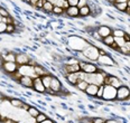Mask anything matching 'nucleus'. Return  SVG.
<instances>
[{
  "label": "nucleus",
  "instance_id": "1",
  "mask_svg": "<svg viewBox=\"0 0 130 123\" xmlns=\"http://www.w3.org/2000/svg\"><path fill=\"white\" fill-rule=\"evenodd\" d=\"M82 54L84 57H86L90 60H98V58L100 56V48L95 47L94 45H89L82 52Z\"/></svg>",
  "mask_w": 130,
  "mask_h": 123
},
{
  "label": "nucleus",
  "instance_id": "2",
  "mask_svg": "<svg viewBox=\"0 0 130 123\" xmlns=\"http://www.w3.org/2000/svg\"><path fill=\"white\" fill-rule=\"evenodd\" d=\"M102 98L105 101L117 100V89L111 86V85H104V91H103Z\"/></svg>",
  "mask_w": 130,
  "mask_h": 123
},
{
  "label": "nucleus",
  "instance_id": "3",
  "mask_svg": "<svg viewBox=\"0 0 130 123\" xmlns=\"http://www.w3.org/2000/svg\"><path fill=\"white\" fill-rule=\"evenodd\" d=\"M18 72L20 73V75H21V76H30V77H32V78L37 77V76H36V74H35L34 65H30V64L18 66Z\"/></svg>",
  "mask_w": 130,
  "mask_h": 123
},
{
  "label": "nucleus",
  "instance_id": "4",
  "mask_svg": "<svg viewBox=\"0 0 130 123\" xmlns=\"http://www.w3.org/2000/svg\"><path fill=\"white\" fill-rule=\"evenodd\" d=\"M78 65H80L81 71L84 72V73L93 74V73H96V72H99V68H98V66L95 65V64H93V63H88V62L80 60Z\"/></svg>",
  "mask_w": 130,
  "mask_h": 123
},
{
  "label": "nucleus",
  "instance_id": "5",
  "mask_svg": "<svg viewBox=\"0 0 130 123\" xmlns=\"http://www.w3.org/2000/svg\"><path fill=\"white\" fill-rule=\"evenodd\" d=\"M130 97V89L126 85H121L117 89V100L119 101H126Z\"/></svg>",
  "mask_w": 130,
  "mask_h": 123
},
{
  "label": "nucleus",
  "instance_id": "6",
  "mask_svg": "<svg viewBox=\"0 0 130 123\" xmlns=\"http://www.w3.org/2000/svg\"><path fill=\"white\" fill-rule=\"evenodd\" d=\"M96 62L99 64H101V65H104V66H116L117 65V63L115 62V59H113L112 57H110L108 54L100 55Z\"/></svg>",
  "mask_w": 130,
  "mask_h": 123
},
{
  "label": "nucleus",
  "instance_id": "7",
  "mask_svg": "<svg viewBox=\"0 0 130 123\" xmlns=\"http://www.w3.org/2000/svg\"><path fill=\"white\" fill-rule=\"evenodd\" d=\"M2 69H4V72L11 75L18 71V64L16 62H5L4 65H2Z\"/></svg>",
  "mask_w": 130,
  "mask_h": 123
},
{
  "label": "nucleus",
  "instance_id": "8",
  "mask_svg": "<svg viewBox=\"0 0 130 123\" xmlns=\"http://www.w3.org/2000/svg\"><path fill=\"white\" fill-rule=\"evenodd\" d=\"M16 63L18 64V66L30 64V57L25 53H18L16 54Z\"/></svg>",
  "mask_w": 130,
  "mask_h": 123
},
{
  "label": "nucleus",
  "instance_id": "9",
  "mask_svg": "<svg viewBox=\"0 0 130 123\" xmlns=\"http://www.w3.org/2000/svg\"><path fill=\"white\" fill-rule=\"evenodd\" d=\"M32 89H34L36 92L38 93H45L46 92V87L44 86V84H43L42 82V78L40 77H35L34 78V85H32Z\"/></svg>",
  "mask_w": 130,
  "mask_h": 123
},
{
  "label": "nucleus",
  "instance_id": "10",
  "mask_svg": "<svg viewBox=\"0 0 130 123\" xmlns=\"http://www.w3.org/2000/svg\"><path fill=\"white\" fill-rule=\"evenodd\" d=\"M50 89H52L54 92L56 93V94H59V92L62 91L63 86H62V83H61V81H59L57 77L53 76L52 82H51V87H50Z\"/></svg>",
  "mask_w": 130,
  "mask_h": 123
},
{
  "label": "nucleus",
  "instance_id": "11",
  "mask_svg": "<svg viewBox=\"0 0 130 123\" xmlns=\"http://www.w3.org/2000/svg\"><path fill=\"white\" fill-rule=\"evenodd\" d=\"M19 83L25 87L32 89V85H34V78L30 77V76H21L19 78Z\"/></svg>",
  "mask_w": 130,
  "mask_h": 123
},
{
  "label": "nucleus",
  "instance_id": "12",
  "mask_svg": "<svg viewBox=\"0 0 130 123\" xmlns=\"http://www.w3.org/2000/svg\"><path fill=\"white\" fill-rule=\"evenodd\" d=\"M96 31L99 33V35L102 37V38L109 36V35H112V29L110 27H108V26H100Z\"/></svg>",
  "mask_w": 130,
  "mask_h": 123
},
{
  "label": "nucleus",
  "instance_id": "13",
  "mask_svg": "<svg viewBox=\"0 0 130 123\" xmlns=\"http://www.w3.org/2000/svg\"><path fill=\"white\" fill-rule=\"evenodd\" d=\"M66 79L70 84H72L73 86L77 84V82L80 81V77H78V72L77 73H70V74H66Z\"/></svg>",
  "mask_w": 130,
  "mask_h": 123
},
{
  "label": "nucleus",
  "instance_id": "14",
  "mask_svg": "<svg viewBox=\"0 0 130 123\" xmlns=\"http://www.w3.org/2000/svg\"><path fill=\"white\" fill-rule=\"evenodd\" d=\"M98 90H99V85H96V84H89L84 92L89 96H96Z\"/></svg>",
  "mask_w": 130,
  "mask_h": 123
},
{
  "label": "nucleus",
  "instance_id": "15",
  "mask_svg": "<svg viewBox=\"0 0 130 123\" xmlns=\"http://www.w3.org/2000/svg\"><path fill=\"white\" fill-rule=\"evenodd\" d=\"M64 71H65V75H66V74L70 73H77V72L81 71V68L78 64H74V65H65Z\"/></svg>",
  "mask_w": 130,
  "mask_h": 123
},
{
  "label": "nucleus",
  "instance_id": "16",
  "mask_svg": "<svg viewBox=\"0 0 130 123\" xmlns=\"http://www.w3.org/2000/svg\"><path fill=\"white\" fill-rule=\"evenodd\" d=\"M65 14L69 16V17H77V16H80V9H78L77 7L70 6L65 10Z\"/></svg>",
  "mask_w": 130,
  "mask_h": 123
},
{
  "label": "nucleus",
  "instance_id": "17",
  "mask_svg": "<svg viewBox=\"0 0 130 123\" xmlns=\"http://www.w3.org/2000/svg\"><path fill=\"white\" fill-rule=\"evenodd\" d=\"M34 69H35V74H36V76H38V77H42L44 75L50 74L45 68H43L42 66H39V65H34Z\"/></svg>",
  "mask_w": 130,
  "mask_h": 123
},
{
  "label": "nucleus",
  "instance_id": "18",
  "mask_svg": "<svg viewBox=\"0 0 130 123\" xmlns=\"http://www.w3.org/2000/svg\"><path fill=\"white\" fill-rule=\"evenodd\" d=\"M40 78H42V82H43V84H44V86L46 87V89H50V87H51V82H52L53 76L51 75V74H47V75L42 76Z\"/></svg>",
  "mask_w": 130,
  "mask_h": 123
},
{
  "label": "nucleus",
  "instance_id": "19",
  "mask_svg": "<svg viewBox=\"0 0 130 123\" xmlns=\"http://www.w3.org/2000/svg\"><path fill=\"white\" fill-rule=\"evenodd\" d=\"M90 15H91V9H90V7H89V5L80 8V16H82V17H88V16H90Z\"/></svg>",
  "mask_w": 130,
  "mask_h": 123
},
{
  "label": "nucleus",
  "instance_id": "20",
  "mask_svg": "<svg viewBox=\"0 0 130 123\" xmlns=\"http://www.w3.org/2000/svg\"><path fill=\"white\" fill-rule=\"evenodd\" d=\"M5 62H16V54L13 53H6V54L2 55Z\"/></svg>",
  "mask_w": 130,
  "mask_h": 123
},
{
  "label": "nucleus",
  "instance_id": "21",
  "mask_svg": "<svg viewBox=\"0 0 130 123\" xmlns=\"http://www.w3.org/2000/svg\"><path fill=\"white\" fill-rule=\"evenodd\" d=\"M9 103H10V105L16 109H21V106H23V104H24L20 100H18V98H11V100L9 101Z\"/></svg>",
  "mask_w": 130,
  "mask_h": 123
},
{
  "label": "nucleus",
  "instance_id": "22",
  "mask_svg": "<svg viewBox=\"0 0 130 123\" xmlns=\"http://www.w3.org/2000/svg\"><path fill=\"white\" fill-rule=\"evenodd\" d=\"M88 85H89V83L86 82V81L80 79V81L77 82V84L75 85V86H76V89H78L80 91H85V90H86V87H88Z\"/></svg>",
  "mask_w": 130,
  "mask_h": 123
},
{
  "label": "nucleus",
  "instance_id": "23",
  "mask_svg": "<svg viewBox=\"0 0 130 123\" xmlns=\"http://www.w3.org/2000/svg\"><path fill=\"white\" fill-rule=\"evenodd\" d=\"M102 43H103L104 45H107V46L110 47V45L115 43V37H113L112 35H109V36H107V37H104V38H102Z\"/></svg>",
  "mask_w": 130,
  "mask_h": 123
},
{
  "label": "nucleus",
  "instance_id": "24",
  "mask_svg": "<svg viewBox=\"0 0 130 123\" xmlns=\"http://www.w3.org/2000/svg\"><path fill=\"white\" fill-rule=\"evenodd\" d=\"M53 8H54V5L45 0V2H44V5H43L42 9L44 10V11H46V12H53Z\"/></svg>",
  "mask_w": 130,
  "mask_h": 123
},
{
  "label": "nucleus",
  "instance_id": "25",
  "mask_svg": "<svg viewBox=\"0 0 130 123\" xmlns=\"http://www.w3.org/2000/svg\"><path fill=\"white\" fill-rule=\"evenodd\" d=\"M27 112H28V114H29V116H30V117H36L40 113V112L38 111V109H36L35 106H30Z\"/></svg>",
  "mask_w": 130,
  "mask_h": 123
},
{
  "label": "nucleus",
  "instance_id": "26",
  "mask_svg": "<svg viewBox=\"0 0 130 123\" xmlns=\"http://www.w3.org/2000/svg\"><path fill=\"white\" fill-rule=\"evenodd\" d=\"M113 5H115L118 10L123 11V12H126L127 8H128V2H123V4H113Z\"/></svg>",
  "mask_w": 130,
  "mask_h": 123
},
{
  "label": "nucleus",
  "instance_id": "27",
  "mask_svg": "<svg viewBox=\"0 0 130 123\" xmlns=\"http://www.w3.org/2000/svg\"><path fill=\"white\" fill-rule=\"evenodd\" d=\"M113 37H115V36H113ZM115 43L118 45V47L120 48V47L124 46V43H126V40H124L123 37H115Z\"/></svg>",
  "mask_w": 130,
  "mask_h": 123
},
{
  "label": "nucleus",
  "instance_id": "28",
  "mask_svg": "<svg viewBox=\"0 0 130 123\" xmlns=\"http://www.w3.org/2000/svg\"><path fill=\"white\" fill-rule=\"evenodd\" d=\"M47 119H48L47 115H46V114H44V113H39L38 115L35 117V120H36V122H37V123H40V122L45 121V120H47Z\"/></svg>",
  "mask_w": 130,
  "mask_h": 123
},
{
  "label": "nucleus",
  "instance_id": "29",
  "mask_svg": "<svg viewBox=\"0 0 130 123\" xmlns=\"http://www.w3.org/2000/svg\"><path fill=\"white\" fill-rule=\"evenodd\" d=\"M78 63H80V60L77 58H69L67 60L64 62L65 65H74V64H78Z\"/></svg>",
  "mask_w": 130,
  "mask_h": 123
},
{
  "label": "nucleus",
  "instance_id": "30",
  "mask_svg": "<svg viewBox=\"0 0 130 123\" xmlns=\"http://www.w3.org/2000/svg\"><path fill=\"white\" fill-rule=\"evenodd\" d=\"M64 11L65 10L63 8H61L58 6H54L53 8V14H55V15H62V14H64Z\"/></svg>",
  "mask_w": 130,
  "mask_h": 123
},
{
  "label": "nucleus",
  "instance_id": "31",
  "mask_svg": "<svg viewBox=\"0 0 130 123\" xmlns=\"http://www.w3.org/2000/svg\"><path fill=\"white\" fill-rule=\"evenodd\" d=\"M124 35H126V33L123 30H119V29H116L112 31V36L115 37H124Z\"/></svg>",
  "mask_w": 130,
  "mask_h": 123
},
{
  "label": "nucleus",
  "instance_id": "32",
  "mask_svg": "<svg viewBox=\"0 0 130 123\" xmlns=\"http://www.w3.org/2000/svg\"><path fill=\"white\" fill-rule=\"evenodd\" d=\"M103 91H104V84H102V85H100L99 90H98V93H96L98 98H102V96H103Z\"/></svg>",
  "mask_w": 130,
  "mask_h": 123
},
{
  "label": "nucleus",
  "instance_id": "33",
  "mask_svg": "<svg viewBox=\"0 0 130 123\" xmlns=\"http://www.w3.org/2000/svg\"><path fill=\"white\" fill-rule=\"evenodd\" d=\"M118 52H120L121 54H123V55H130V50L128 49V48H126L124 46H122V47L119 48Z\"/></svg>",
  "mask_w": 130,
  "mask_h": 123
},
{
  "label": "nucleus",
  "instance_id": "34",
  "mask_svg": "<svg viewBox=\"0 0 130 123\" xmlns=\"http://www.w3.org/2000/svg\"><path fill=\"white\" fill-rule=\"evenodd\" d=\"M8 16H9V12H8V10H6L5 8L0 7V17H8Z\"/></svg>",
  "mask_w": 130,
  "mask_h": 123
},
{
  "label": "nucleus",
  "instance_id": "35",
  "mask_svg": "<svg viewBox=\"0 0 130 123\" xmlns=\"http://www.w3.org/2000/svg\"><path fill=\"white\" fill-rule=\"evenodd\" d=\"M15 29H16V26H15V25H7L6 33L11 34V33H13V31H15Z\"/></svg>",
  "mask_w": 130,
  "mask_h": 123
},
{
  "label": "nucleus",
  "instance_id": "36",
  "mask_svg": "<svg viewBox=\"0 0 130 123\" xmlns=\"http://www.w3.org/2000/svg\"><path fill=\"white\" fill-rule=\"evenodd\" d=\"M88 0H78V4H77V8L80 9V8L84 7V6H88Z\"/></svg>",
  "mask_w": 130,
  "mask_h": 123
},
{
  "label": "nucleus",
  "instance_id": "37",
  "mask_svg": "<svg viewBox=\"0 0 130 123\" xmlns=\"http://www.w3.org/2000/svg\"><path fill=\"white\" fill-rule=\"evenodd\" d=\"M6 29H7V24H5V23H2V21H0V34L6 33Z\"/></svg>",
  "mask_w": 130,
  "mask_h": 123
},
{
  "label": "nucleus",
  "instance_id": "38",
  "mask_svg": "<svg viewBox=\"0 0 130 123\" xmlns=\"http://www.w3.org/2000/svg\"><path fill=\"white\" fill-rule=\"evenodd\" d=\"M92 37H93L94 39H96V40H100V42H102V37L100 36L98 31H94V33L92 34Z\"/></svg>",
  "mask_w": 130,
  "mask_h": 123
},
{
  "label": "nucleus",
  "instance_id": "39",
  "mask_svg": "<svg viewBox=\"0 0 130 123\" xmlns=\"http://www.w3.org/2000/svg\"><path fill=\"white\" fill-rule=\"evenodd\" d=\"M2 123H16V121H13L11 117H4L2 119Z\"/></svg>",
  "mask_w": 130,
  "mask_h": 123
},
{
  "label": "nucleus",
  "instance_id": "40",
  "mask_svg": "<svg viewBox=\"0 0 130 123\" xmlns=\"http://www.w3.org/2000/svg\"><path fill=\"white\" fill-rule=\"evenodd\" d=\"M70 4V6L72 7H77V4H78V0H67Z\"/></svg>",
  "mask_w": 130,
  "mask_h": 123
},
{
  "label": "nucleus",
  "instance_id": "41",
  "mask_svg": "<svg viewBox=\"0 0 130 123\" xmlns=\"http://www.w3.org/2000/svg\"><path fill=\"white\" fill-rule=\"evenodd\" d=\"M93 123H105V121L103 119H101V117H94Z\"/></svg>",
  "mask_w": 130,
  "mask_h": 123
},
{
  "label": "nucleus",
  "instance_id": "42",
  "mask_svg": "<svg viewBox=\"0 0 130 123\" xmlns=\"http://www.w3.org/2000/svg\"><path fill=\"white\" fill-rule=\"evenodd\" d=\"M45 0H39L36 5H35V8H43V5H44Z\"/></svg>",
  "mask_w": 130,
  "mask_h": 123
},
{
  "label": "nucleus",
  "instance_id": "43",
  "mask_svg": "<svg viewBox=\"0 0 130 123\" xmlns=\"http://www.w3.org/2000/svg\"><path fill=\"white\" fill-rule=\"evenodd\" d=\"M70 7V4H69V1H67V0H64L63 1V5H62V8H63L64 10H66L67 8Z\"/></svg>",
  "mask_w": 130,
  "mask_h": 123
},
{
  "label": "nucleus",
  "instance_id": "44",
  "mask_svg": "<svg viewBox=\"0 0 130 123\" xmlns=\"http://www.w3.org/2000/svg\"><path fill=\"white\" fill-rule=\"evenodd\" d=\"M110 48H111V49H115V50H117V52L119 50V47H118V45L116 44V43H113V44H111V45H110Z\"/></svg>",
  "mask_w": 130,
  "mask_h": 123
},
{
  "label": "nucleus",
  "instance_id": "45",
  "mask_svg": "<svg viewBox=\"0 0 130 123\" xmlns=\"http://www.w3.org/2000/svg\"><path fill=\"white\" fill-rule=\"evenodd\" d=\"M29 108H30V106H29L28 104L24 103V104H23V106H21V110H25V111H28V110H29Z\"/></svg>",
  "mask_w": 130,
  "mask_h": 123
},
{
  "label": "nucleus",
  "instance_id": "46",
  "mask_svg": "<svg viewBox=\"0 0 130 123\" xmlns=\"http://www.w3.org/2000/svg\"><path fill=\"white\" fill-rule=\"evenodd\" d=\"M124 47L128 48V49L130 50V40H127L126 43H124Z\"/></svg>",
  "mask_w": 130,
  "mask_h": 123
},
{
  "label": "nucleus",
  "instance_id": "47",
  "mask_svg": "<svg viewBox=\"0 0 130 123\" xmlns=\"http://www.w3.org/2000/svg\"><path fill=\"white\" fill-rule=\"evenodd\" d=\"M123 2H128V0H116L115 4H123Z\"/></svg>",
  "mask_w": 130,
  "mask_h": 123
},
{
  "label": "nucleus",
  "instance_id": "48",
  "mask_svg": "<svg viewBox=\"0 0 130 123\" xmlns=\"http://www.w3.org/2000/svg\"><path fill=\"white\" fill-rule=\"evenodd\" d=\"M4 63H5L4 58H2V56H0V68H2V65H4Z\"/></svg>",
  "mask_w": 130,
  "mask_h": 123
},
{
  "label": "nucleus",
  "instance_id": "49",
  "mask_svg": "<svg viewBox=\"0 0 130 123\" xmlns=\"http://www.w3.org/2000/svg\"><path fill=\"white\" fill-rule=\"evenodd\" d=\"M38 1H39V0H30V5H31V6H34V7H35V5H36Z\"/></svg>",
  "mask_w": 130,
  "mask_h": 123
},
{
  "label": "nucleus",
  "instance_id": "50",
  "mask_svg": "<svg viewBox=\"0 0 130 123\" xmlns=\"http://www.w3.org/2000/svg\"><path fill=\"white\" fill-rule=\"evenodd\" d=\"M105 123H119L118 121H116V120H107Z\"/></svg>",
  "mask_w": 130,
  "mask_h": 123
},
{
  "label": "nucleus",
  "instance_id": "51",
  "mask_svg": "<svg viewBox=\"0 0 130 123\" xmlns=\"http://www.w3.org/2000/svg\"><path fill=\"white\" fill-rule=\"evenodd\" d=\"M40 123H55V122L52 121V120H50V119H47V120H45V121H43V122H40Z\"/></svg>",
  "mask_w": 130,
  "mask_h": 123
},
{
  "label": "nucleus",
  "instance_id": "52",
  "mask_svg": "<svg viewBox=\"0 0 130 123\" xmlns=\"http://www.w3.org/2000/svg\"><path fill=\"white\" fill-rule=\"evenodd\" d=\"M123 38H124V40H130V36H129V35L128 34H126V35H124V37H123Z\"/></svg>",
  "mask_w": 130,
  "mask_h": 123
},
{
  "label": "nucleus",
  "instance_id": "53",
  "mask_svg": "<svg viewBox=\"0 0 130 123\" xmlns=\"http://www.w3.org/2000/svg\"><path fill=\"white\" fill-rule=\"evenodd\" d=\"M46 1H48V2H51V4H53L54 6L56 5V0H46Z\"/></svg>",
  "mask_w": 130,
  "mask_h": 123
},
{
  "label": "nucleus",
  "instance_id": "54",
  "mask_svg": "<svg viewBox=\"0 0 130 123\" xmlns=\"http://www.w3.org/2000/svg\"><path fill=\"white\" fill-rule=\"evenodd\" d=\"M108 1H110L111 4H115V2H116V0H108Z\"/></svg>",
  "mask_w": 130,
  "mask_h": 123
},
{
  "label": "nucleus",
  "instance_id": "55",
  "mask_svg": "<svg viewBox=\"0 0 130 123\" xmlns=\"http://www.w3.org/2000/svg\"><path fill=\"white\" fill-rule=\"evenodd\" d=\"M0 100H4V95H2L1 93H0Z\"/></svg>",
  "mask_w": 130,
  "mask_h": 123
},
{
  "label": "nucleus",
  "instance_id": "56",
  "mask_svg": "<svg viewBox=\"0 0 130 123\" xmlns=\"http://www.w3.org/2000/svg\"><path fill=\"white\" fill-rule=\"evenodd\" d=\"M23 1H25V2H28V4H30V0H23Z\"/></svg>",
  "mask_w": 130,
  "mask_h": 123
},
{
  "label": "nucleus",
  "instance_id": "57",
  "mask_svg": "<svg viewBox=\"0 0 130 123\" xmlns=\"http://www.w3.org/2000/svg\"><path fill=\"white\" fill-rule=\"evenodd\" d=\"M2 119H4V117H2V116H1V114H0V122L2 121Z\"/></svg>",
  "mask_w": 130,
  "mask_h": 123
},
{
  "label": "nucleus",
  "instance_id": "58",
  "mask_svg": "<svg viewBox=\"0 0 130 123\" xmlns=\"http://www.w3.org/2000/svg\"><path fill=\"white\" fill-rule=\"evenodd\" d=\"M16 123H19V122H16Z\"/></svg>",
  "mask_w": 130,
  "mask_h": 123
}]
</instances>
